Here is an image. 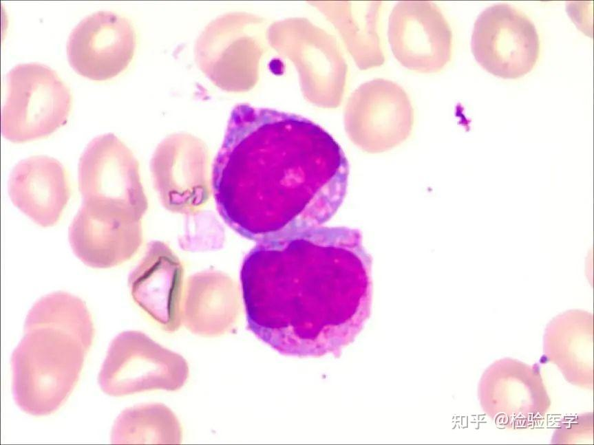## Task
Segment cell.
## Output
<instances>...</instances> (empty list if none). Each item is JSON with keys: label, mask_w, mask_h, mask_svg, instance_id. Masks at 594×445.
I'll list each match as a JSON object with an SVG mask.
<instances>
[{"label": "cell", "mask_w": 594, "mask_h": 445, "mask_svg": "<svg viewBox=\"0 0 594 445\" xmlns=\"http://www.w3.org/2000/svg\"><path fill=\"white\" fill-rule=\"evenodd\" d=\"M370 272L357 230L318 226L267 237L241 268L248 327L285 356H338L369 317Z\"/></svg>", "instance_id": "obj_1"}, {"label": "cell", "mask_w": 594, "mask_h": 445, "mask_svg": "<svg viewBox=\"0 0 594 445\" xmlns=\"http://www.w3.org/2000/svg\"><path fill=\"white\" fill-rule=\"evenodd\" d=\"M471 48L477 63L487 72L503 79H518L535 67L541 43L535 24L524 12L498 3L478 15Z\"/></svg>", "instance_id": "obj_6"}, {"label": "cell", "mask_w": 594, "mask_h": 445, "mask_svg": "<svg viewBox=\"0 0 594 445\" xmlns=\"http://www.w3.org/2000/svg\"><path fill=\"white\" fill-rule=\"evenodd\" d=\"M240 309L236 286L217 271H204L188 277L184 283L182 320L193 334L216 337L235 323Z\"/></svg>", "instance_id": "obj_15"}, {"label": "cell", "mask_w": 594, "mask_h": 445, "mask_svg": "<svg viewBox=\"0 0 594 445\" xmlns=\"http://www.w3.org/2000/svg\"><path fill=\"white\" fill-rule=\"evenodd\" d=\"M112 444H181L183 429L175 413L161 403L128 407L115 420Z\"/></svg>", "instance_id": "obj_16"}, {"label": "cell", "mask_w": 594, "mask_h": 445, "mask_svg": "<svg viewBox=\"0 0 594 445\" xmlns=\"http://www.w3.org/2000/svg\"><path fill=\"white\" fill-rule=\"evenodd\" d=\"M8 193L13 204L41 227L61 219L71 197L69 175L56 159L33 155L13 168Z\"/></svg>", "instance_id": "obj_14"}, {"label": "cell", "mask_w": 594, "mask_h": 445, "mask_svg": "<svg viewBox=\"0 0 594 445\" xmlns=\"http://www.w3.org/2000/svg\"><path fill=\"white\" fill-rule=\"evenodd\" d=\"M136 45V32L127 18L112 11H98L85 17L72 30L67 43V55L76 73L103 81L128 67Z\"/></svg>", "instance_id": "obj_12"}, {"label": "cell", "mask_w": 594, "mask_h": 445, "mask_svg": "<svg viewBox=\"0 0 594 445\" xmlns=\"http://www.w3.org/2000/svg\"><path fill=\"white\" fill-rule=\"evenodd\" d=\"M388 41L396 60L421 74L441 72L451 61L454 39L449 23L431 1H400L388 21Z\"/></svg>", "instance_id": "obj_10"}, {"label": "cell", "mask_w": 594, "mask_h": 445, "mask_svg": "<svg viewBox=\"0 0 594 445\" xmlns=\"http://www.w3.org/2000/svg\"><path fill=\"white\" fill-rule=\"evenodd\" d=\"M94 336L92 316L78 296L57 291L38 299L10 359L17 405L39 417L61 408L78 384Z\"/></svg>", "instance_id": "obj_3"}, {"label": "cell", "mask_w": 594, "mask_h": 445, "mask_svg": "<svg viewBox=\"0 0 594 445\" xmlns=\"http://www.w3.org/2000/svg\"><path fill=\"white\" fill-rule=\"evenodd\" d=\"M210 158L205 144L188 133L164 139L151 160L153 186L168 210L193 215L206 204L211 195Z\"/></svg>", "instance_id": "obj_8"}, {"label": "cell", "mask_w": 594, "mask_h": 445, "mask_svg": "<svg viewBox=\"0 0 594 445\" xmlns=\"http://www.w3.org/2000/svg\"><path fill=\"white\" fill-rule=\"evenodd\" d=\"M128 286L136 304L162 329L172 333L182 324L184 268L166 243L152 241L130 273Z\"/></svg>", "instance_id": "obj_13"}, {"label": "cell", "mask_w": 594, "mask_h": 445, "mask_svg": "<svg viewBox=\"0 0 594 445\" xmlns=\"http://www.w3.org/2000/svg\"><path fill=\"white\" fill-rule=\"evenodd\" d=\"M549 358L584 360L593 362V316L580 310H571L553 318L548 324L544 338Z\"/></svg>", "instance_id": "obj_17"}, {"label": "cell", "mask_w": 594, "mask_h": 445, "mask_svg": "<svg viewBox=\"0 0 594 445\" xmlns=\"http://www.w3.org/2000/svg\"><path fill=\"white\" fill-rule=\"evenodd\" d=\"M189 376L187 360L145 333L124 331L110 343L98 376L107 395L123 397L155 390H180Z\"/></svg>", "instance_id": "obj_5"}, {"label": "cell", "mask_w": 594, "mask_h": 445, "mask_svg": "<svg viewBox=\"0 0 594 445\" xmlns=\"http://www.w3.org/2000/svg\"><path fill=\"white\" fill-rule=\"evenodd\" d=\"M142 219L120 208L83 202L69 228L75 255L93 268H110L131 259L143 241Z\"/></svg>", "instance_id": "obj_11"}, {"label": "cell", "mask_w": 594, "mask_h": 445, "mask_svg": "<svg viewBox=\"0 0 594 445\" xmlns=\"http://www.w3.org/2000/svg\"><path fill=\"white\" fill-rule=\"evenodd\" d=\"M348 174L342 149L319 124L240 104L214 160L211 186L224 222L258 241L328 221L344 199Z\"/></svg>", "instance_id": "obj_2"}, {"label": "cell", "mask_w": 594, "mask_h": 445, "mask_svg": "<svg viewBox=\"0 0 594 445\" xmlns=\"http://www.w3.org/2000/svg\"><path fill=\"white\" fill-rule=\"evenodd\" d=\"M414 111L407 92L397 83L377 78L352 96L346 113L351 139L370 153L390 150L410 135Z\"/></svg>", "instance_id": "obj_9"}, {"label": "cell", "mask_w": 594, "mask_h": 445, "mask_svg": "<svg viewBox=\"0 0 594 445\" xmlns=\"http://www.w3.org/2000/svg\"><path fill=\"white\" fill-rule=\"evenodd\" d=\"M7 96L2 108L3 136L13 143L49 137L64 126L73 105L69 86L51 67L21 63L6 76Z\"/></svg>", "instance_id": "obj_4"}, {"label": "cell", "mask_w": 594, "mask_h": 445, "mask_svg": "<svg viewBox=\"0 0 594 445\" xmlns=\"http://www.w3.org/2000/svg\"><path fill=\"white\" fill-rule=\"evenodd\" d=\"M78 188L83 202L114 206L143 217L148 209L139 162L113 133L94 138L78 162Z\"/></svg>", "instance_id": "obj_7"}]
</instances>
